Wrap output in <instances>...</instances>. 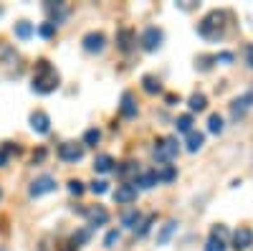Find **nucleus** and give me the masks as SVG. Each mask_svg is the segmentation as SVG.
I'll return each mask as SVG.
<instances>
[{
    "mask_svg": "<svg viewBox=\"0 0 253 251\" xmlns=\"http://www.w3.org/2000/svg\"><path fill=\"white\" fill-rule=\"evenodd\" d=\"M58 84H61L58 71L48 64L46 58H41L36 64V74H33V92L36 94H51V92L58 89Z\"/></svg>",
    "mask_w": 253,
    "mask_h": 251,
    "instance_id": "1",
    "label": "nucleus"
},
{
    "mask_svg": "<svg viewBox=\"0 0 253 251\" xmlns=\"http://www.w3.org/2000/svg\"><path fill=\"white\" fill-rule=\"evenodd\" d=\"M225 20H228L225 10H210V13L200 20L198 31H200V36L208 38V41H218V38H223V33H225Z\"/></svg>",
    "mask_w": 253,
    "mask_h": 251,
    "instance_id": "2",
    "label": "nucleus"
},
{
    "mask_svg": "<svg viewBox=\"0 0 253 251\" xmlns=\"http://www.w3.org/2000/svg\"><path fill=\"white\" fill-rule=\"evenodd\" d=\"M177 152H180V148H177V140L175 137H160L155 142V157L160 162H170Z\"/></svg>",
    "mask_w": 253,
    "mask_h": 251,
    "instance_id": "3",
    "label": "nucleus"
},
{
    "mask_svg": "<svg viewBox=\"0 0 253 251\" xmlns=\"http://www.w3.org/2000/svg\"><path fill=\"white\" fill-rule=\"evenodd\" d=\"M53 191H56V180H53L51 175H41V178H36V180L31 183V188H28L31 198H41V196L53 193Z\"/></svg>",
    "mask_w": 253,
    "mask_h": 251,
    "instance_id": "4",
    "label": "nucleus"
},
{
    "mask_svg": "<svg viewBox=\"0 0 253 251\" xmlns=\"http://www.w3.org/2000/svg\"><path fill=\"white\" fill-rule=\"evenodd\" d=\"M162 41H165V33L157 26H150V28H144V33H142V49L144 51H157L162 46Z\"/></svg>",
    "mask_w": 253,
    "mask_h": 251,
    "instance_id": "5",
    "label": "nucleus"
},
{
    "mask_svg": "<svg viewBox=\"0 0 253 251\" xmlns=\"http://www.w3.org/2000/svg\"><path fill=\"white\" fill-rule=\"evenodd\" d=\"M81 44H84V51H89V53H101L104 49H107V36L99 33V31H91V33L84 36Z\"/></svg>",
    "mask_w": 253,
    "mask_h": 251,
    "instance_id": "6",
    "label": "nucleus"
},
{
    "mask_svg": "<svg viewBox=\"0 0 253 251\" xmlns=\"http://www.w3.org/2000/svg\"><path fill=\"white\" fill-rule=\"evenodd\" d=\"M58 157L66 160V162H79L84 157V145H79V142H63L58 148Z\"/></svg>",
    "mask_w": 253,
    "mask_h": 251,
    "instance_id": "7",
    "label": "nucleus"
},
{
    "mask_svg": "<svg viewBox=\"0 0 253 251\" xmlns=\"http://www.w3.org/2000/svg\"><path fill=\"white\" fill-rule=\"evenodd\" d=\"M251 246H253V231H251L248 226H241L238 231L233 234V249L236 251H246Z\"/></svg>",
    "mask_w": 253,
    "mask_h": 251,
    "instance_id": "8",
    "label": "nucleus"
},
{
    "mask_svg": "<svg viewBox=\"0 0 253 251\" xmlns=\"http://www.w3.org/2000/svg\"><path fill=\"white\" fill-rule=\"evenodd\" d=\"M84 216L89 218V223L91 226H104L109 221V211L104 205H91V208H86V211H84Z\"/></svg>",
    "mask_w": 253,
    "mask_h": 251,
    "instance_id": "9",
    "label": "nucleus"
},
{
    "mask_svg": "<svg viewBox=\"0 0 253 251\" xmlns=\"http://www.w3.org/2000/svg\"><path fill=\"white\" fill-rule=\"evenodd\" d=\"M31 127H33V132H38V135H46L48 130H51V117L46 114V112H33L31 114Z\"/></svg>",
    "mask_w": 253,
    "mask_h": 251,
    "instance_id": "10",
    "label": "nucleus"
},
{
    "mask_svg": "<svg viewBox=\"0 0 253 251\" xmlns=\"http://www.w3.org/2000/svg\"><path fill=\"white\" fill-rule=\"evenodd\" d=\"M253 104V89H248L241 99H236L233 104H230V112H233V119H241L243 114H246V109Z\"/></svg>",
    "mask_w": 253,
    "mask_h": 251,
    "instance_id": "11",
    "label": "nucleus"
},
{
    "mask_svg": "<svg viewBox=\"0 0 253 251\" xmlns=\"http://www.w3.org/2000/svg\"><path fill=\"white\" fill-rule=\"evenodd\" d=\"M114 201H117V203H132V201H137V188H134V185H129V183L117 185V191H114Z\"/></svg>",
    "mask_w": 253,
    "mask_h": 251,
    "instance_id": "12",
    "label": "nucleus"
},
{
    "mask_svg": "<svg viewBox=\"0 0 253 251\" xmlns=\"http://www.w3.org/2000/svg\"><path fill=\"white\" fill-rule=\"evenodd\" d=\"M160 180L155 175V170H147V173H139L134 178V188H142V191H150V188H155Z\"/></svg>",
    "mask_w": 253,
    "mask_h": 251,
    "instance_id": "13",
    "label": "nucleus"
},
{
    "mask_svg": "<svg viewBox=\"0 0 253 251\" xmlns=\"http://www.w3.org/2000/svg\"><path fill=\"white\" fill-rule=\"evenodd\" d=\"M117 46L122 51H132V46H134V31L132 28H122L117 33Z\"/></svg>",
    "mask_w": 253,
    "mask_h": 251,
    "instance_id": "14",
    "label": "nucleus"
},
{
    "mask_svg": "<svg viewBox=\"0 0 253 251\" xmlns=\"http://www.w3.org/2000/svg\"><path fill=\"white\" fill-rule=\"evenodd\" d=\"M119 112H122L124 117H137V104H134V97H132L129 92L122 94V107H119Z\"/></svg>",
    "mask_w": 253,
    "mask_h": 251,
    "instance_id": "15",
    "label": "nucleus"
},
{
    "mask_svg": "<svg viewBox=\"0 0 253 251\" xmlns=\"http://www.w3.org/2000/svg\"><path fill=\"white\" fill-rule=\"evenodd\" d=\"M155 175H157V180H162V183H172L175 178H177V170L172 165H167V162H162V165H157V170H155Z\"/></svg>",
    "mask_w": 253,
    "mask_h": 251,
    "instance_id": "16",
    "label": "nucleus"
},
{
    "mask_svg": "<svg viewBox=\"0 0 253 251\" xmlns=\"http://www.w3.org/2000/svg\"><path fill=\"white\" fill-rule=\"evenodd\" d=\"M142 89H144L147 94H160V92H162V84H160L157 76L144 74V76H142Z\"/></svg>",
    "mask_w": 253,
    "mask_h": 251,
    "instance_id": "17",
    "label": "nucleus"
},
{
    "mask_svg": "<svg viewBox=\"0 0 253 251\" xmlns=\"http://www.w3.org/2000/svg\"><path fill=\"white\" fill-rule=\"evenodd\" d=\"M94 170H96V173H112V170H114V157H112V155H96Z\"/></svg>",
    "mask_w": 253,
    "mask_h": 251,
    "instance_id": "18",
    "label": "nucleus"
},
{
    "mask_svg": "<svg viewBox=\"0 0 253 251\" xmlns=\"http://www.w3.org/2000/svg\"><path fill=\"white\" fill-rule=\"evenodd\" d=\"M185 145H187V152H198L203 145H205V135L203 132H195V130L187 132V142Z\"/></svg>",
    "mask_w": 253,
    "mask_h": 251,
    "instance_id": "19",
    "label": "nucleus"
},
{
    "mask_svg": "<svg viewBox=\"0 0 253 251\" xmlns=\"http://www.w3.org/2000/svg\"><path fill=\"white\" fill-rule=\"evenodd\" d=\"M46 10L51 13V20L48 23H53V26H58L63 18H66V8H63L61 3H46Z\"/></svg>",
    "mask_w": 253,
    "mask_h": 251,
    "instance_id": "20",
    "label": "nucleus"
},
{
    "mask_svg": "<svg viewBox=\"0 0 253 251\" xmlns=\"http://www.w3.org/2000/svg\"><path fill=\"white\" fill-rule=\"evenodd\" d=\"M117 175H119L122 180H129L132 175L137 178V175H139V170H137V162H132V160H126V162H122V165L117 167Z\"/></svg>",
    "mask_w": 253,
    "mask_h": 251,
    "instance_id": "21",
    "label": "nucleus"
},
{
    "mask_svg": "<svg viewBox=\"0 0 253 251\" xmlns=\"http://www.w3.org/2000/svg\"><path fill=\"white\" fill-rule=\"evenodd\" d=\"M13 31H15V36H18L20 41H28V38L33 36V23H28V20H18Z\"/></svg>",
    "mask_w": 253,
    "mask_h": 251,
    "instance_id": "22",
    "label": "nucleus"
},
{
    "mask_svg": "<svg viewBox=\"0 0 253 251\" xmlns=\"http://www.w3.org/2000/svg\"><path fill=\"white\" fill-rule=\"evenodd\" d=\"M142 221V213L137 211V208H126V211L122 213V223L124 226H132V228H137V223Z\"/></svg>",
    "mask_w": 253,
    "mask_h": 251,
    "instance_id": "23",
    "label": "nucleus"
},
{
    "mask_svg": "<svg viewBox=\"0 0 253 251\" xmlns=\"http://www.w3.org/2000/svg\"><path fill=\"white\" fill-rule=\"evenodd\" d=\"M190 109H193V112H203L205 107H208V97L205 94H200V92H195L193 97H190Z\"/></svg>",
    "mask_w": 253,
    "mask_h": 251,
    "instance_id": "24",
    "label": "nucleus"
},
{
    "mask_svg": "<svg viewBox=\"0 0 253 251\" xmlns=\"http://www.w3.org/2000/svg\"><path fill=\"white\" fill-rule=\"evenodd\" d=\"M175 127H177V132H193V114H180L177 119H175Z\"/></svg>",
    "mask_w": 253,
    "mask_h": 251,
    "instance_id": "25",
    "label": "nucleus"
},
{
    "mask_svg": "<svg viewBox=\"0 0 253 251\" xmlns=\"http://www.w3.org/2000/svg\"><path fill=\"white\" fill-rule=\"evenodd\" d=\"M175 228H177V221H167V223L162 226V231L157 234V244H167V239L175 234Z\"/></svg>",
    "mask_w": 253,
    "mask_h": 251,
    "instance_id": "26",
    "label": "nucleus"
},
{
    "mask_svg": "<svg viewBox=\"0 0 253 251\" xmlns=\"http://www.w3.org/2000/svg\"><path fill=\"white\" fill-rule=\"evenodd\" d=\"M208 130L213 132V135H220V132L225 130L223 117H220V114H210V119H208Z\"/></svg>",
    "mask_w": 253,
    "mask_h": 251,
    "instance_id": "27",
    "label": "nucleus"
},
{
    "mask_svg": "<svg viewBox=\"0 0 253 251\" xmlns=\"http://www.w3.org/2000/svg\"><path fill=\"white\" fill-rule=\"evenodd\" d=\"M18 58L15 51L10 49V44H5V41H0V64H8V61Z\"/></svg>",
    "mask_w": 253,
    "mask_h": 251,
    "instance_id": "28",
    "label": "nucleus"
},
{
    "mask_svg": "<svg viewBox=\"0 0 253 251\" xmlns=\"http://www.w3.org/2000/svg\"><path fill=\"white\" fill-rule=\"evenodd\" d=\"M213 64H215V56H208V53H203V56L195 58V66L200 71H210V69H213Z\"/></svg>",
    "mask_w": 253,
    "mask_h": 251,
    "instance_id": "29",
    "label": "nucleus"
},
{
    "mask_svg": "<svg viewBox=\"0 0 253 251\" xmlns=\"http://www.w3.org/2000/svg\"><path fill=\"white\" fill-rule=\"evenodd\" d=\"M155 221H157V216H155V213H152V216H147L144 221H139V223H137L139 228H134V231H137V236H147V231L152 228V223H155Z\"/></svg>",
    "mask_w": 253,
    "mask_h": 251,
    "instance_id": "30",
    "label": "nucleus"
},
{
    "mask_svg": "<svg viewBox=\"0 0 253 251\" xmlns=\"http://www.w3.org/2000/svg\"><path fill=\"white\" fill-rule=\"evenodd\" d=\"M99 140H101V132L99 130H86V135H84V145H89V148H96L99 145Z\"/></svg>",
    "mask_w": 253,
    "mask_h": 251,
    "instance_id": "31",
    "label": "nucleus"
},
{
    "mask_svg": "<svg viewBox=\"0 0 253 251\" xmlns=\"http://www.w3.org/2000/svg\"><path fill=\"white\" fill-rule=\"evenodd\" d=\"M205 251H225V241L210 236V239H208V244H205Z\"/></svg>",
    "mask_w": 253,
    "mask_h": 251,
    "instance_id": "32",
    "label": "nucleus"
},
{
    "mask_svg": "<svg viewBox=\"0 0 253 251\" xmlns=\"http://www.w3.org/2000/svg\"><path fill=\"white\" fill-rule=\"evenodd\" d=\"M107 191H109V183H107V180H94V183H91V193L101 196V193H107Z\"/></svg>",
    "mask_w": 253,
    "mask_h": 251,
    "instance_id": "33",
    "label": "nucleus"
},
{
    "mask_svg": "<svg viewBox=\"0 0 253 251\" xmlns=\"http://www.w3.org/2000/svg\"><path fill=\"white\" fill-rule=\"evenodd\" d=\"M233 58H236V56L230 53V51H223V53L215 56V64H225V66H228V64H233Z\"/></svg>",
    "mask_w": 253,
    "mask_h": 251,
    "instance_id": "34",
    "label": "nucleus"
},
{
    "mask_svg": "<svg viewBox=\"0 0 253 251\" xmlns=\"http://www.w3.org/2000/svg\"><path fill=\"white\" fill-rule=\"evenodd\" d=\"M69 193L71 196H81L84 193V183L81 180H69Z\"/></svg>",
    "mask_w": 253,
    "mask_h": 251,
    "instance_id": "35",
    "label": "nucleus"
},
{
    "mask_svg": "<svg viewBox=\"0 0 253 251\" xmlns=\"http://www.w3.org/2000/svg\"><path fill=\"white\" fill-rule=\"evenodd\" d=\"M38 33L43 36V38H51V36L56 33V26H53V23H48V20H46V23H43V26L38 28Z\"/></svg>",
    "mask_w": 253,
    "mask_h": 251,
    "instance_id": "36",
    "label": "nucleus"
},
{
    "mask_svg": "<svg viewBox=\"0 0 253 251\" xmlns=\"http://www.w3.org/2000/svg\"><path fill=\"white\" fill-rule=\"evenodd\" d=\"M210 236H213V239H220V241H225V236H228L225 226H213V231H210Z\"/></svg>",
    "mask_w": 253,
    "mask_h": 251,
    "instance_id": "37",
    "label": "nucleus"
},
{
    "mask_svg": "<svg viewBox=\"0 0 253 251\" xmlns=\"http://www.w3.org/2000/svg\"><path fill=\"white\" fill-rule=\"evenodd\" d=\"M86 239H89V231L86 228H84V231H79V234H74V239H71V244H86Z\"/></svg>",
    "mask_w": 253,
    "mask_h": 251,
    "instance_id": "38",
    "label": "nucleus"
},
{
    "mask_svg": "<svg viewBox=\"0 0 253 251\" xmlns=\"http://www.w3.org/2000/svg\"><path fill=\"white\" fill-rule=\"evenodd\" d=\"M117 241H119V231H109V234H107V239H104V244H107L109 249H112Z\"/></svg>",
    "mask_w": 253,
    "mask_h": 251,
    "instance_id": "39",
    "label": "nucleus"
},
{
    "mask_svg": "<svg viewBox=\"0 0 253 251\" xmlns=\"http://www.w3.org/2000/svg\"><path fill=\"white\" fill-rule=\"evenodd\" d=\"M246 64L253 66V44H246Z\"/></svg>",
    "mask_w": 253,
    "mask_h": 251,
    "instance_id": "40",
    "label": "nucleus"
},
{
    "mask_svg": "<svg viewBox=\"0 0 253 251\" xmlns=\"http://www.w3.org/2000/svg\"><path fill=\"white\" fill-rule=\"evenodd\" d=\"M8 157H10V155L5 152V148H3V145H0V167H5V165H8Z\"/></svg>",
    "mask_w": 253,
    "mask_h": 251,
    "instance_id": "41",
    "label": "nucleus"
},
{
    "mask_svg": "<svg viewBox=\"0 0 253 251\" xmlns=\"http://www.w3.org/2000/svg\"><path fill=\"white\" fill-rule=\"evenodd\" d=\"M43 157H46V150H43V148L33 152V162H43Z\"/></svg>",
    "mask_w": 253,
    "mask_h": 251,
    "instance_id": "42",
    "label": "nucleus"
},
{
    "mask_svg": "<svg viewBox=\"0 0 253 251\" xmlns=\"http://www.w3.org/2000/svg\"><path fill=\"white\" fill-rule=\"evenodd\" d=\"M165 101H167V104H175V101H180V97H175V94H167V97H165Z\"/></svg>",
    "mask_w": 253,
    "mask_h": 251,
    "instance_id": "43",
    "label": "nucleus"
},
{
    "mask_svg": "<svg viewBox=\"0 0 253 251\" xmlns=\"http://www.w3.org/2000/svg\"><path fill=\"white\" fill-rule=\"evenodd\" d=\"M0 198H3V191H0Z\"/></svg>",
    "mask_w": 253,
    "mask_h": 251,
    "instance_id": "44",
    "label": "nucleus"
}]
</instances>
